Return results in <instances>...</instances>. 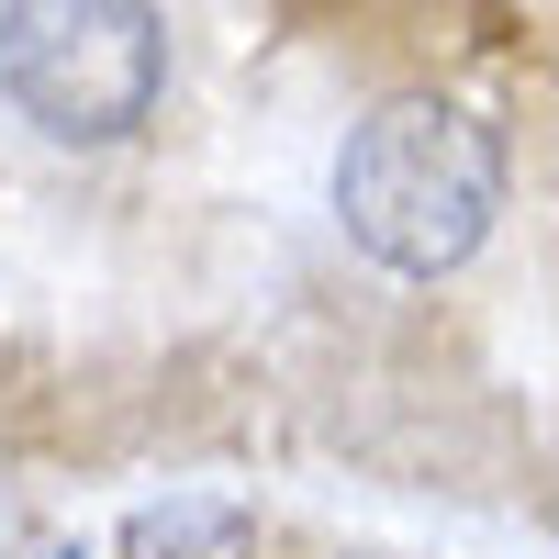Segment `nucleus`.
<instances>
[{
  "label": "nucleus",
  "instance_id": "1",
  "mask_svg": "<svg viewBox=\"0 0 559 559\" xmlns=\"http://www.w3.org/2000/svg\"><path fill=\"white\" fill-rule=\"evenodd\" d=\"M503 213V134L448 90H392L336 146V224L403 280L459 269Z\"/></svg>",
  "mask_w": 559,
  "mask_h": 559
},
{
  "label": "nucleus",
  "instance_id": "2",
  "mask_svg": "<svg viewBox=\"0 0 559 559\" xmlns=\"http://www.w3.org/2000/svg\"><path fill=\"white\" fill-rule=\"evenodd\" d=\"M168 90V23L146 0H0V102L57 146H112Z\"/></svg>",
  "mask_w": 559,
  "mask_h": 559
},
{
  "label": "nucleus",
  "instance_id": "3",
  "mask_svg": "<svg viewBox=\"0 0 559 559\" xmlns=\"http://www.w3.org/2000/svg\"><path fill=\"white\" fill-rule=\"evenodd\" d=\"M123 548L134 559H258V515L224 492H168L123 526Z\"/></svg>",
  "mask_w": 559,
  "mask_h": 559
},
{
  "label": "nucleus",
  "instance_id": "4",
  "mask_svg": "<svg viewBox=\"0 0 559 559\" xmlns=\"http://www.w3.org/2000/svg\"><path fill=\"white\" fill-rule=\"evenodd\" d=\"M45 559H90V548H45Z\"/></svg>",
  "mask_w": 559,
  "mask_h": 559
}]
</instances>
